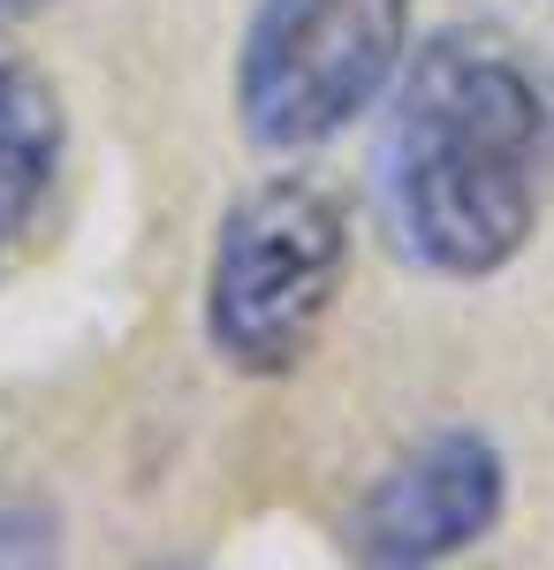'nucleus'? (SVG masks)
Instances as JSON below:
<instances>
[{
	"label": "nucleus",
	"instance_id": "1",
	"mask_svg": "<svg viewBox=\"0 0 554 570\" xmlns=\"http://www.w3.org/2000/svg\"><path fill=\"white\" fill-rule=\"evenodd\" d=\"M554 91L494 23H441L387 91L373 198L395 259L433 282H494L547 214Z\"/></svg>",
	"mask_w": 554,
	"mask_h": 570
},
{
	"label": "nucleus",
	"instance_id": "2",
	"mask_svg": "<svg viewBox=\"0 0 554 570\" xmlns=\"http://www.w3.org/2000/svg\"><path fill=\"white\" fill-rule=\"evenodd\" d=\"M349 274V214L327 183L266 176L228 198L206 252L198 327L236 381H289L319 351Z\"/></svg>",
	"mask_w": 554,
	"mask_h": 570
},
{
	"label": "nucleus",
	"instance_id": "3",
	"mask_svg": "<svg viewBox=\"0 0 554 570\" xmlns=\"http://www.w3.org/2000/svg\"><path fill=\"white\" fill-rule=\"evenodd\" d=\"M410 61V0H251L236 39V130L266 160L349 137Z\"/></svg>",
	"mask_w": 554,
	"mask_h": 570
},
{
	"label": "nucleus",
	"instance_id": "4",
	"mask_svg": "<svg viewBox=\"0 0 554 570\" xmlns=\"http://www.w3.org/2000/svg\"><path fill=\"white\" fill-rule=\"evenodd\" d=\"M510 510V456L478 426L418 434L349 510V556L373 570H426L478 548Z\"/></svg>",
	"mask_w": 554,
	"mask_h": 570
},
{
	"label": "nucleus",
	"instance_id": "5",
	"mask_svg": "<svg viewBox=\"0 0 554 570\" xmlns=\"http://www.w3.org/2000/svg\"><path fill=\"white\" fill-rule=\"evenodd\" d=\"M69 160V107L23 46L0 39V282L39 236Z\"/></svg>",
	"mask_w": 554,
	"mask_h": 570
},
{
	"label": "nucleus",
	"instance_id": "6",
	"mask_svg": "<svg viewBox=\"0 0 554 570\" xmlns=\"http://www.w3.org/2000/svg\"><path fill=\"white\" fill-rule=\"evenodd\" d=\"M61 540L46 518H0V563H46Z\"/></svg>",
	"mask_w": 554,
	"mask_h": 570
},
{
	"label": "nucleus",
	"instance_id": "7",
	"mask_svg": "<svg viewBox=\"0 0 554 570\" xmlns=\"http://www.w3.org/2000/svg\"><path fill=\"white\" fill-rule=\"evenodd\" d=\"M39 8H61V0H0V23H23V16H39Z\"/></svg>",
	"mask_w": 554,
	"mask_h": 570
}]
</instances>
